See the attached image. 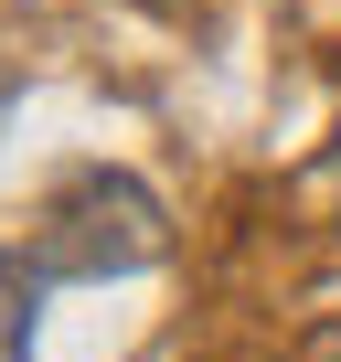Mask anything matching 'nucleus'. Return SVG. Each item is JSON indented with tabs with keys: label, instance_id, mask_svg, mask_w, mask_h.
Returning a JSON list of instances; mask_svg holds the SVG:
<instances>
[{
	"label": "nucleus",
	"instance_id": "nucleus-1",
	"mask_svg": "<svg viewBox=\"0 0 341 362\" xmlns=\"http://www.w3.org/2000/svg\"><path fill=\"white\" fill-rule=\"evenodd\" d=\"M160 245H170V224L128 170H75L43 203L33 267L43 277H139V267H160Z\"/></svg>",
	"mask_w": 341,
	"mask_h": 362
},
{
	"label": "nucleus",
	"instance_id": "nucleus-4",
	"mask_svg": "<svg viewBox=\"0 0 341 362\" xmlns=\"http://www.w3.org/2000/svg\"><path fill=\"white\" fill-rule=\"evenodd\" d=\"M309 362H341V330H320V341H309Z\"/></svg>",
	"mask_w": 341,
	"mask_h": 362
},
{
	"label": "nucleus",
	"instance_id": "nucleus-5",
	"mask_svg": "<svg viewBox=\"0 0 341 362\" xmlns=\"http://www.w3.org/2000/svg\"><path fill=\"white\" fill-rule=\"evenodd\" d=\"M149 11H192V0H149Z\"/></svg>",
	"mask_w": 341,
	"mask_h": 362
},
{
	"label": "nucleus",
	"instance_id": "nucleus-3",
	"mask_svg": "<svg viewBox=\"0 0 341 362\" xmlns=\"http://www.w3.org/2000/svg\"><path fill=\"white\" fill-rule=\"evenodd\" d=\"M320 181H330V214H341V139H330V160H320Z\"/></svg>",
	"mask_w": 341,
	"mask_h": 362
},
{
	"label": "nucleus",
	"instance_id": "nucleus-2",
	"mask_svg": "<svg viewBox=\"0 0 341 362\" xmlns=\"http://www.w3.org/2000/svg\"><path fill=\"white\" fill-rule=\"evenodd\" d=\"M0 362H33V277L0 256Z\"/></svg>",
	"mask_w": 341,
	"mask_h": 362
}]
</instances>
